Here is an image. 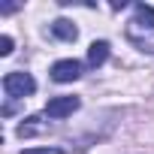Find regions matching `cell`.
Listing matches in <instances>:
<instances>
[{"instance_id": "obj_1", "label": "cell", "mask_w": 154, "mask_h": 154, "mask_svg": "<svg viewBox=\"0 0 154 154\" xmlns=\"http://www.w3.org/2000/svg\"><path fill=\"white\" fill-rule=\"evenodd\" d=\"M3 91H6V97L21 100V97H30V94L36 91V82H33L30 72L15 69V72H6V75H3Z\"/></svg>"}, {"instance_id": "obj_2", "label": "cell", "mask_w": 154, "mask_h": 154, "mask_svg": "<svg viewBox=\"0 0 154 154\" xmlns=\"http://www.w3.org/2000/svg\"><path fill=\"white\" fill-rule=\"evenodd\" d=\"M79 106H82L79 97H69V94H63V97H51V100L45 103V115L60 121V118H69L72 112H79Z\"/></svg>"}, {"instance_id": "obj_3", "label": "cell", "mask_w": 154, "mask_h": 154, "mask_svg": "<svg viewBox=\"0 0 154 154\" xmlns=\"http://www.w3.org/2000/svg\"><path fill=\"white\" fill-rule=\"evenodd\" d=\"M79 75H82V63L75 60V57H63V60L51 63V79H54V82H60V85L75 82Z\"/></svg>"}, {"instance_id": "obj_4", "label": "cell", "mask_w": 154, "mask_h": 154, "mask_svg": "<svg viewBox=\"0 0 154 154\" xmlns=\"http://www.w3.org/2000/svg\"><path fill=\"white\" fill-rule=\"evenodd\" d=\"M51 36H57L63 42H72L75 36H79V27H75L69 18H57V21H51Z\"/></svg>"}, {"instance_id": "obj_5", "label": "cell", "mask_w": 154, "mask_h": 154, "mask_svg": "<svg viewBox=\"0 0 154 154\" xmlns=\"http://www.w3.org/2000/svg\"><path fill=\"white\" fill-rule=\"evenodd\" d=\"M106 57H109V42L106 39H97V42H91L88 45V66H103L106 63Z\"/></svg>"}, {"instance_id": "obj_6", "label": "cell", "mask_w": 154, "mask_h": 154, "mask_svg": "<svg viewBox=\"0 0 154 154\" xmlns=\"http://www.w3.org/2000/svg\"><path fill=\"white\" fill-rule=\"evenodd\" d=\"M133 24H136L139 30H154V6H148V3H136Z\"/></svg>"}, {"instance_id": "obj_7", "label": "cell", "mask_w": 154, "mask_h": 154, "mask_svg": "<svg viewBox=\"0 0 154 154\" xmlns=\"http://www.w3.org/2000/svg\"><path fill=\"white\" fill-rule=\"evenodd\" d=\"M36 121H39V118H27L24 124H18V136H21V139H24V136H36V133L42 130Z\"/></svg>"}, {"instance_id": "obj_8", "label": "cell", "mask_w": 154, "mask_h": 154, "mask_svg": "<svg viewBox=\"0 0 154 154\" xmlns=\"http://www.w3.org/2000/svg\"><path fill=\"white\" fill-rule=\"evenodd\" d=\"M0 54H3V57H6V54H12V36H9V33L0 36Z\"/></svg>"}, {"instance_id": "obj_9", "label": "cell", "mask_w": 154, "mask_h": 154, "mask_svg": "<svg viewBox=\"0 0 154 154\" xmlns=\"http://www.w3.org/2000/svg\"><path fill=\"white\" fill-rule=\"evenodd\" d=\"M21 154H60V148H24Z\"/></svg>"}, {"instance_id": "obj_10", "label": "cell", "mask_w": 154, "mask_h": 154, "mask_svg": "<svg viewBox=\"0 0 154 154\" xmlns=\"http://www.w3.org/2000/svg\"><path fill=\"white\" fill-rule=\"evenodd\" d=\"M15 9H18V3H3V6H0L3 15H9V12H15Z\"/></svg>"}]
</instances>
